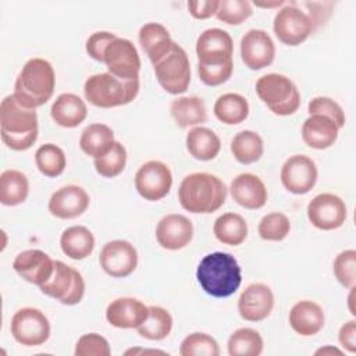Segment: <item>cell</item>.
<instances>
[{
    "label": "cell",
    "instance_id": "obj_26",
    "mask_svg": "<svg viewBox=\"0 0 356 356\" xmlns=\"http://www.w3.org/2000/svg\"><path fill=\"white\" fill-rule=\"evenodd\" d=\"M138 39L142 50L153 65L160 61L175 43L171 39L167 28L159 22H147L142 25Z\"/></svg>",
    "mask_w": 356,
    "mask_h": 356
},
{
    "label": "cell",
    "instance_id": "obj_21",
    "mask_svg": "<svg viewBox=\"0 0 356 356\" xmlns=\"http://www.w3.org/2000/svg\"><path fill=\"white\" fill-rule=\"evenodd\" d=\"M193 238L192 221L184 214H167L156 227V239L163 249L179 250L184 249Z\"/></svg>",
    "mask_w": 356,
    "mask_h": 356
},
{
    "label": "cell",
    "instance_id": "obj_18",
    "mask_svg": "<svg viewBox=\"0 0 356 356\" xmlns=\"http://www.w3.org/2000/svg\"><path fill=\"white\" fill-rule=\"evenodd\" d=\"M274 307V293L271 288L261 282L248 285L239 295L238 312L246 321H261L267 318Z\"/></svg>",
    "mask_w": 356,
    "mask_h": 356
},
{
    "label": "cell",
    "instance_id": "obj_20",
    "mask_svg": "<svg viewBox=\"0 0 356 356\" xmlns=\"http://www.w3.org/2000/svg\"><path fill=\"white\" fill-rule=\"evenodd\" d=\"M54 261L40 249H28L17 254L13 268L22 280L40 286L51 277Z\"/></svg>",
    "mask_w": 356,
    "mask_h": 356
},
{
    "label": "cell",
    "instance_id": "obj_40",
    "mask_svg": "<svg viewBox=\"0 0 356 356\" xmlns=\"http://www.w3.org/2000/svg\"><path fill=\"white\" fill-rule=\"evenodd\" d=\"M181 356H218L217 341L206 332H192L184 338L179 346Z\"/></svg>",
    "mask_w": 356,
    "mask_h": 356
},
{
    "label": "cell",
    "instance_id": "obj_42",
    "mask_svg": "<svg viewBox=\"0 0 356 356\" xmlns=\"http://www.w3.org/2000/svg\"><path fill=\"white\" fill-rule=\"evenodd\" d=\"M252 4L246 0H222L220 1L216 17L228 25H239L252 15Z\"/></svg>",
    "mask_w": 356,
    "mask_h": 356
},
{
    "label": "cell",
    "instance_id": "obj_47",
    "mask_svg": "<svg viewBox=\"0 0 356 356\" xmlns=\"http://www.w3.org/2000/svg\"><path fill=\"white\" fill-rule=\"evenodd\" d=\"M117 38V35L107 32V31H99L92 33L85 44L86 53L96 61L103 63V57H104V50L106 47Z\"/></svg>",
    "mask_w": 356,
    "mask_h": 356
},
{
    "label": "cell",
    "instance_id": "obj_11",
    "mask_svg": "<svg viewBox=\"0 0 356 356\" xmlns=\"http://www.w3.org/2000/svg\"><path fill=\"white\" fill-rule=\"evenodd\" d=\"M171 186L172 174L170 167L163 161H146L135 174V188L145 200H161L168 195Z\"/></svg>",
    "mask_w": 356,
    "mask_h": 356
},
{
    "label": "cell",
    "instance_id": "obj_36",
    "mask_svg": "<svg viewBox=\"0 0 356 356\" xmlns=\"http://www.w3.org/2000/svg\"><path fill=\"white\" fill-rule=\"evenodd\" d=\"M172 330V316L161 306H149L147 318L136 328L138 334L150 341H161Z\"/></svg>",
    "mask_w": 356,
    "mask_h": 356
},
{
    "label": "cell",
    "instance_id": "obj_41",
    "mask_svg": "<svg viewBox=\"0 0 356 356\" xmlns=\"http://www.w3.org/2000/svg\"><path fill=\"white\" fill-rule=\"evenodd\" d=\"M257 231L261 239L278 242L288 236L291 231V222L284 213L274 211V213L266 214L260 220Z\"/></svg>",
    "mask_w": 356,
    "mask_h": 356
},
{
    "label": "cell",
    "instance_id": "obj_10",
    "mask_svg": "<svg viewBox=\"0 0 356 356\" xmlns=\"http://www.w3.org/2000/svg\"><path fill=\"white\" fill-rule=\"evenodd\" d=\"M273 29L280 42L286 46H298L312 35L313 25L306 13L292 1L277 11Z\"/></svg>",
    "mask_w": 356,
    "mask_h": 356
},
{
    "label": "cell",
    "instance_id": "obj_3",
    "mask_svg": "<svg viewBox=\"0 0 356 356\" xmlns=\"http://www.w3.org/2000/svg\"><path fill=\"white\" fill-rule=\"evenodd\" d=\"M225 184L210 172L189 174L178 188L179 204L193 214L214 213L225 203Z\"/></svg>",
    "mask_w": 356,
    "mask_h": 356
},
{
    "label": "cell",
    "instance_id": "obj_53",
    "mask_svg": "<svg viewBox=\"0 0 356 356\" xmlns=\"http://www.w3.org/2000/svg\"><path fill=\"white\" fill-rule=\"evenodd\" d=\"M139 353H153V355H156V353H160V355H165V352H163V350H157V349H143V348H132V349H128L127 352H125V355H139Z\"/></svg>",
    "mask_w": 356,
    "mask_h": 356
},
{
    "label": "cell",
    "instance_id": "obj_19",
    "mask_svg": "<svg viewBox=\"0 0 356 356\" xmlns=\"http://www.w3.org/2000/svg\"><path fill=\"white\" fill-rule=\"evenodd\" d=\"M88 192L78 185H65L57 189L49 199V211L60 220H71L82 216L89 207Z\"/></svg>",
    "mask_w": 356,
    "mask_h": 356
},
{
    "label": "cell",
    "instance_id": "obj_38",
    "mask_svg": "<svg viewBox=\"0 0 356 356\" xmlns=\"http://www.w3.org/2000/svg\"><path fill=\"white\" fill-rule=\"evenodd\" d=\"M35 163L38 170L47 178L61 175L67 167V157L61 147L54 143H44L35 152Z\"/></svg>",
    "mask_w": 356,
    "mask_h": 356
},
{
    "label": "cell",
    "instance_id": "obj_16",
    "mask_svg": "<svg viewBox=\"0 0 356 356\" xmlns=\"http://www.w3.org/2000/svg\"><path fill=\"white\" fill-rule=\"evenodd\" d=\"M196 54L199 64H224L232 61L234 42L231 35L220 28L203 31L196 40Z\"/></svg>",
    "mask_w": 356,
    "mask_h": 356
},
{
    "label": "cell",
    "instance_id": "obj_25",
    "mask_svg": "<svg viewBox=\"0 0 356 356\" xmlns=\"http://www.w3.org/2000/svg\"><path fill=\"white\" fill-rule=\"evenodd\" d=\"M288 320L296 334L312 337L323 330L325 317L318 303L313 300H299L291 307Z\"/></svg>",
    "mask_w": 356,
    "mask_h": 356
},
{
    "label": "cell",
    "instance_id": "obj_8",
    "mask_svg": "<svg viewBox=\"0 0 356 356\" xmlns=\"http://www.w3.org/2000/svg\"><path fill=\"white\" fill-rule=\"evenodd\" d=\"M40 292L63 305H78L85 295V281L78 270L67 266L61 260L54 261L51 277L39 286Z\"/></svg>",
    "mask_w": 356,
    "mask_h": 356
},
{
    "label": "cell",
    "instance_id": "obj_24",
    "mask_svg": "<svg viewBox=\"0 0 356 356\" xmlns=\"http://www.w3.org/2000/svg\"><path fill=\"white\" fill-rule=\"evenodd\" d=\"M339 134V127L328 117L321 114L309 115L302 125V139L303 142L317 150H324L331 147Z\"/></svg>",
    "mask_w": 356,
    "mask_h": 356
},
{
    "label": "cell",
    "instance_id": "obj_52",
    "mask_svg": "<svg viewBox=\"0 0 356 356\" xmlns=\"http://www.w3.org/2000/svg\"><path fill=\"white\" fill-rule=\"evenodd\" d=\"M316 355L318 356V355H338V356H341V355H343V352L341 350V349H338V348H335V346H330V345H327V346H324V348H320V349H317L316 350Z\"/></svg>",
    "mask_w": 356,
    "mask_h": 356
},
{
    "label": "cell",
    "instance_id": "obj_43",
    "mask_svg": "<svg viewBox=\"0 0 356 356\" xmlns=\"http://www.w3.org/2000/svg\"><path fill=\"white\" fill-rule=\"evenodd\" d=\"M334 275L345 288L355 286L356 282V250L348 249L337 254L332 264Z\"/></svg>",
    "mask_w": 356,
    "mask_h": 356
},
{
    "label": "cell",
    "instance_id": "obj_30",
    "mask_svg": "<svg viewBox=\"0 0 356 356\" xmlns=\"http://www.w3.org/2000/svg\"><path fill=\"white\" fill-rule=\"evenodd\" d=\"M60 246L65 256L72 260H83L95 249V236L83 225H72L63 231Z\"/></svg>",
    "mask_w": 356,
    "mask_h": 356
},
{
    "label": "cell",
    "instance_id": "obj_5",
    "mask_svg": "<svg viewBox=\"0 0 356 356\" xmlns=\"http://www.w3.org/2000/svg\"><path fill=\"white\" fill-rule=\"evenodd\" d=\"M139 92V78L120 79L110 72L95 74L85 81V99L100 108H111L131 103Z\"/></svg>",
    "mask_w": 356,
    "mask_h": 356
},
{
    "label": "cell",
    "instance_id": "obj_37",
    "mask_svg": "<svg viewBox=\"0 0 356 356\" xmlns=\"http://www.w3.org/2000/svg\"><path fill=\"white\" fill-rule=\"evenodd\" d=\"M229 356H259L263 352L261 335L248 327L235 330L227 342Z\"/></svg>",
    "mask_w": 356,
    "mask_h": 356
},
{
    "label": "cell",
    "instance_id": "obj_44",
    "mask_svg": "<svg viewBox=\"0 0 356 356\" xmlns=\"http://www.w3.org/2000/svg\"><path fill=\"white\" fill-rule=\"evenodd\" d=\"M75 356H110L111 355V348L108 341L96 332H89L83 334L74 350Z\"/></svg>",
    "mask_w": 356,
    "mask_h": 356
},
{
    "label": "cell",
    "instance_id": "obj_39",
    "mask_svg": "<svg viewBox=\"0 0 356 356\" xmlns=\"http://www.w3.org/2000/svg\"><path fill=\"white\" fill-rule=\"evenodd\" d=\"M93 164L96 172L104 178L120 175L127 164V150L124 145L115 140L104 154L95 159Z\"/></svg>",
    "mask_w": 356,
    "mask_h": 356
},
{
    "label": "cell",
    "instance_id": "obj_12",
    "mask_svg": "<svg viewBox=\"0 0 356 356\" xmlns=\"http://www.w3.org/2000/svg\"><path fill=\"white\" fill-rule=\"evenodd\" d=\"M103 63L108 72L120 79H136L140 71V58L135 44L124 38H115L104 50Z\"/></svg>",
    "mask_w": 356,
    "mask_h": 356
},
{
    "label": "cell",
    "instance_id": "obj_49",
    "mask_svg": "<svg viewBox=\"0 0 356 356\" xmlns=\"http://www.w3.org/2000/svg\"><path fill=\"white\" fill-rule=\"evenodd\" d=\"M189 14L196 19H206L214 15L218 10V0H200V1H188Z\"/></svg>",
    "mask_w": 356,
    "mask_h": 356
},
{
    "label": "cell",
    "instance_id": "obj_14",
    "mask_svg": "<svg viewBox=\"0 0 356 356\" xmlns=\"http://www.w3.org/2000/svg\"><path fill=\"white\" fill-rule=\"evenodd\" d=\"M280 177L288 192L305 195L316 185L318 171L316 163L309 156L293 154L282 164Z\"/></svg>",
    "mask_w": 356,
    "mask_h": 356
},
{
    "label": "cell",
    "instance_id": "obj_4",
    "mask_svg": "<svg viewBox=\"0 0 356 356\" xmlns=\"http://www.w3.org/2000/svg\"><path fill=\"white\" fill-rule=\"evenodd\" d=\"M56 88V75L51 64L40 57L28 60L19 71L14 96L25 107L38 108L47 103Z\"/></svg>",
    "mask_w": 356,
    "mask_h": 356
},
{
    "label": "cell",
    "instance_id": "obj_35",
    "mask_svg": "<svg viewBox=\"0 0 356 356\" xmlns=\"http://www.w3.org/2000/svg\"><path fill=\"white\" fill-rule=\"evenodd\" d=\"M231 152L241 164H252L260 160L264 152L261 136L250 129L238 132L231 140Z\"/></svg>",
    "mask_w": 356,
    "mask_h": 356
},
{
    "label": "cell",
    "instance_id": "obj_27",
    "mask_svg": "<svg viewBox=\"0 0 356 356\" xmlns=\"http://www.w3.org/2000/svg\"><path fill=\"white\" fill-rule=\"evenodd\" d=\"M50 114L53 121L64 128H75L88 115L86 103L74 93H61L53 102Z\"/></svg>",
    "mask_w": 356,
    "mask_h": 356
},
{
    "label": "cell",
    "instance_id": "obj_45",
    "mask_svg": "<svg viewBox=\"0 0 356 356\" xmlns=\"http://www.w3.org/2000/svg\"><path fill=\"white\" fill-rule=\"evenodd\" d=\"M307 111H309L310 115L312 114H321V115H325V117L331 118L339 128H342L345 125V121H346L342 107L335 100H332L331 97H327V96L313 97L309 102Z\"/></svg>",
    "mask_w": 356,
    "mask_h": 356
},
{
    "label": "cell",
    "instance_id": "obj_34",
    "mask_svg": "<svg viewBox=\"0 0 356 356\" xmlns=\"http://www.w3.org/2000/svg\"><path fill=\"white\" fill-rule=\"evenodd\" d=\"M29 195V181L18 170H6L0 175V203L17 206L26 200Z\"/></svg>",
    "mask_w": 356,
    "mask_h": 356
},
{
    "label": "cell",
    "instance_id": "obj_2",
    "mask_svg": "<svg viewBox=\"0 0 356 356\" xmlns=\"http://www.w3.org/2000/svg\"><path fill=\"white\" fill-rule=\"evenodd\" d=\"M196 278L207 295L228 298L241 286L242 271L238 260L231 253L213 252L200 260Z\"/></svg>",
    "mask_w": 356,
    "mask_h": 356
},
{
    "label": "cell",
    "instance_id": "obj_51",
    "mask_svg": "<svg viewBox=\"0 0 356 356\" xmlns=\"http://www.w3.org/2000/svg\"><path fill=\"white\" fill-rule=\"evenodd\" d=\"M253 4L256 7H261V8H278L281 6L285 4V1L282 0H275V1H253Z\"/></svg>",
    "mask_w": 356,
    "mask_h": 356
},
{
    "label": "cell",
    "instance_id": "obj_6",
    "mask_svg": "<svg viewBox=\"0 0 356 356\" xmlns=\"http://www.w3.org/2000/svg\"><path fill=\"white\" fill-rule=\"evenodd\" d=\"M260 100L277 115H291L300 107V93L291 78L282 74H266L256 82Z\"/></svg>",
    "mask_w": 356,
    "mask_h": 356
},
{
    "label": "cell",
    "instance_id": "obj_7",
    "mask_svg": "<svg viewBox=\"0 0 356 356\" xmlns=\"http://www.w3.org/2000/svg\"><path fill=\"white\" fill-rule=\"evenodd\" d=\"M160 86L171 95L186 92L191 82V64L186 51L174 43L171 50L153 65Z\"/></svg>",
    "mask_w": 356,
    "mask_h": 356
},
{
    "label": "cell",
    "instance_id": "obj_33",
    "mask_svg": "<svg viewBox=\"0 0 356 356\" xmlns=\"http://www.w3.org/2000/svg\"><path fill=\"white\" fill-rule=\"evenodd\" d=\"M214 115L218 121L227 125H236L243 122L249 115V103L246 97L239 93H224L218 96L213 107Z\"/></svg>",
    "mask_w": 356,
    "mask_h": 356
},
{
    "label": "cell",
    "instance_id": "obj_32",
    "mask_svg": "<svg viewBox=\"0 0 356 356\" xmlns=\"http://www.w3.org/2000/svg\"><path fill=\"white\" fill-rule=\"evenodd\" d=\"M213 234L221 243L238 246L248 236V222L238 213H224L216 218Z\"/></svg>",
    "mask_w": 356,
    "mask_h": 356
},
{
    "label": "cell",
    "instance_id": "obj_1",
    "mask_svg": "<svg viewBox=\"0 0 356 356\" xmlns=\"http://www.w3.org/2000/svg\"><path fill=\"white\" fill-rule=\"evenodd\" d=\"M39 134L36 108L22 106L14 95H8L0 104V135L11 150L22 152L32 147Z\"/></svg>",
    "mask_w": 356,
    "mask_h": 356
},
{
    "label": "cell",
    "instance_id": "obj_23",
    "mask_svg": "<svg viewBox=\"0 0 356 356\" xmlns=\"http://www.w3.org/2000/svg\"><path fill=\"white\" fill-rule=\"evenodd\" d=\"M229 192L232 199L239 206L249 210L261 209L268 196L264 182L257 175L250 172L236 175L229 185Z\"/></svg>",
    "mask_w": 356,
    "mask_h": 356
},
{
    "label": "cell",
    "instance_id": "obj_29",
    "mask_svg": "<svg viewBox=\"0 0 356 356\" xmlns=\"http://www.w3.org/2000/svg\"><path fill=\"white\" fill-rule=\"evenodd\" d=\"M185 143L188 153L200 161L216 159L221 149V140L217 134L206 127H193L189 129Z\"/></svg>",
    "mask_w": 356,
    "mask_h": 356
},
{
    "label": "cell",
    "instance_id": "obj_9",
    "mask_svg": "<svg viewBox=\"0 0 356 356\" xmlns=\"http://www.w3.org/2000/svg\"><path fill=\"white\" fill-rule=\"evenodd\" d=\"M10 331L18 343L24 346H39L50 337V323L39 309L22 307L14 313Z\"/></svg>",
    "mask_w": 356,
    "mask_h": 356
},
{
    "label": "cell",
    "instance_id": "obj_22",
    "mask_svg": "<svg viewBox=\"0 0 356 356\" xmlns=\"http://www.w3.org/2000/svg\"><path fill=\"white\" fill-rule=\"evenodd\" d=\"M149 316V306L135 298H118L108 303L106 318L115 328H138Z\"/></svg>",
    "mask_w": 356,
    "mask_h": 356
},
{
    "label": "cell",
    "instance_id": "obj_46",
    "mask_svg": "<svg viewBox=\"0 0 356 356\" xmlns=\"http://www.w3.org/2000/svg\"><path fill=\"white\" fill-rule=\"evenodd\" d=\"M234 71V61L224 64H199L197 63V74L200 81L207 86H218L227 82Z\"/></svg>",
    "mask_w": 356,
    "mask_h": 356
},
{
    "label": "cell",
    "instance_id": "obj_15",
    "mask_svg": "<svg viewBox=\"0 0 356 356\" xmlns=\"http://www.w3.org/2000/svg\"><path fill=\"white\" fill-rule=\"evenodd\" d=\"M99 263L106 274L114 278H124L135 271L138 266V252L131 242L114 239L102 248Z\"/></svg>",
    "mask_w": 356,
    "mask_h": 356
},
{
    "label": "cell",
    "instance_id": "obj_50",
    "mask_svg": "<svg viewBox=\"0 0 356 356\" xmlns=\"http://www.w3.org/2000/svg\"><path fill=\"white\" fill-rule=\"evenodd\" d=\"M338 339L342 348L350 353L356 352V323L349 320L341 325L338 332Z\"/></svg>",
    "mask_w": 356,
    "mask_h": 356
},
{
    "label": "cell",
    "instance_id": "obj_48",
    "mask_svg": "<svg viewBox=\"0 0 356 356\" xmlns=\"http://www.w3.org/2000/svg\"><path fill=\"white\" fill-rule=\"evenodd\" d=\"M307 10V17L313 25V31L327 22L331 17L335 3L334 1H303L300 3Z\"/></svg>",
    "mask_w": 356,
    "mask_h": 356
},
{
    "label": "cell",
    "instance_id": "obj_17",
    "mask_svg": "<svg viewBox=\"0 0 356 356\" xmlns=\"http://www.w3.org/2000/svg\"><path fill=\"white\" fill-rule=\"evenodd\" d=\"M275 57V44L271 36L263 29H249L241 39V58L253 70L268 67Z\"/></svg>",
    "mask_w": 356,
    "mask_h": 356
},
{
    "label": "cell",
    "instance_id": "obj_28",
    "mask_svg": "<svg viewBox=\"0 0 356 356\" xmlns=\"http://www.w3.org/2000/svg\"><path fill=\"white\" fill-rule=\"evenodd\" d=\"M170 113L179 128L197 127L207 120L206 103L197 96H182L172 100Z\"/></svg>",
    "mask_w": 356,
    "mask_h": 356
},
{
    "label": "cell",
    "instance_id": "obj_31",
    "mask_svg": "<svg viewBox=\"0 0 356 356\" xmlns=\"http://www.w3.org/2000/svg\"><path fill=\"white\" fill-rule=\"evenodd\" d=\"M114 142L115 140L113 129L106 124L95 122L89 124L82 131L79 138V147L85 154L96 159L104 154L113 146Z\"/></svg>",
    "mask_w": 356,
    "mask_h": 356
},
{
    "label": "cell",
    "instance_id": "obj_13",
    "mask_svg": "<svg viewBox=\"0 0 356 356\" xmlns=\"http://www.w3.org/2000/svg\"><path fill=\"white\" fill-rule=\"evenodd\" d=\"M307 218L318 229L332 231L343 225L348 217L345 202L334 193H320L307 204Z\"/></svg>",
    "mask_w": 356,
    "mask_h": 356
}]
</instances>
